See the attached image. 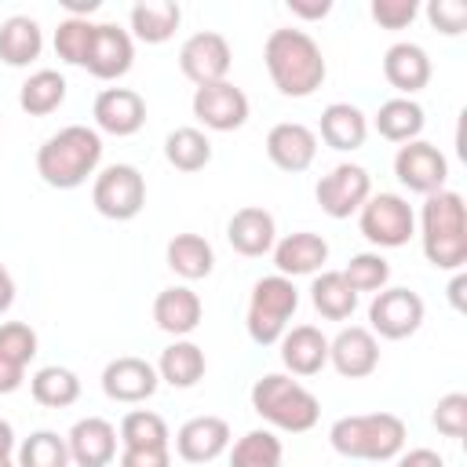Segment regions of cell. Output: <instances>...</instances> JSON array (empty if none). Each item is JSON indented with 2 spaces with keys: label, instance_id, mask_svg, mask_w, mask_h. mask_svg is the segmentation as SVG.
Returning <instances> with one entry per match:
<instances>
[{
  "label": "cell",
  "instance_id": "obj_1",
  "mask_svg": "<svg viewBox=\"0 0 467 467\" xmlns=\"http://www.w3.org/2000/svg\"><path fill=\"white\" fill-rule=\"evenodd\" d=\"M263 62H266V73H270L274 88L285 99H306V95H314L325 84V73H328L317 40L306 29H292V26L274 29L266 36Z\"/></svg>",
  "mask_w": 467,
  "mask_h": 467
},
{
  "label": "cell",
  "instance_id": "obj_2",
  "mask_svg": "<svg viewBox=\"0 0 467 467\" xmlns=\"http://www.w3.org/2000/svg\"><path fill=\"white\" fill-rule=\"evenodd\" d=\"M99 161H102V135L88 124H69L40 142L36 175L51 190H77L95 175Z\"/></svg>",
  "mask_w": 467,
  "mask_h": 467
},
{
  "label": "cell",
  "instance_id": "obj_3",
  "mask_svg": "<svg viewBox=\"0 0 467 467\" xmlns=\"http://www.w3.org/2000/svg\"><path fill=\"white\" fill-rule=\"evenodd\" d=\"M420 244L434 270H463L467 263V212L456 190L427 193L420 208Z\"/></svg>",
  "mask_w": 467,
  "mask_h": 467
},
{
  "label": "cell",
  "instance_id": "obj_4",
  "mask_svg": "<svg viewBox=\"0 0 467 467\" xmlns=\"http://www.w3.org/2000/svg\"><path fill=\"white\" fill-rule=\"evenodd\" d=\"M328 445L347 460L387 463L405 449V420L394 416V412L339 416L328 427Z\"/></svg>",
  "mask_w": 467,
  "mask_h": 467
},
{
  "label": "cell",
  "instance_id": "obj_5",
  "mask_svg": "<svg viewBox=\"0 0 467 467\" xmlns=\"http://www.w3.org/2000/svg\"><path fill=\"white\" fill-rule=\"evenodd\" d=\"M252 409L277 431L288 434H303L317 423L321 416V401L292 376L285 372H266L252 383Z\"/></svg>",
  "mask_w": 467,
  "mask_h": 467
},
{
  "label": "cell",
  "instance_id": "obj_6",
  "mask_svg": "<svg viewBox=\"0 0 467 467\" xmlns=\"http://www.w3.org/2000/svg\"><path fill=\"white\" fill-rule=\"evenodd\" d=\"M296 306H299V288L292 285V277H281V274L259 277L252 285L248 317H244V328H248L252 343H259V347L277 343L288 332V321H292Z\"/></svg>",
  "mask_w": 467,
  "mask_h": 467
},
{
  "label": "cell",
  "instance_id": "obj_7",
  "mask_svg": "<svg viewBox=\"0 0 467 467\" xmlns=\"http://www.w3.org/2000/svg\"><path fill=\"white\" fill-rule=\"evenodd\" d=\"M91 204L113 223H128L146 208V179L135 164H109L95 175Z\"/></svg>",
  "mask_w": 467,
  "mask_h": 467
},
{
  "label": "cell",
  "instance_id": "obj_8",
  "mask_svg": "<svg viewBox=\"0 0 467 467\" xmlns=\"http://www.w3.org/2000/svg\"><path fill=\"white\" fill-rule=\"evenodd\" d=\"M361 237L376 248H401L416 234V212L398 193H372L358 212Z\"/></svg>",
  "mask_w": 467,
  "mask_h": 467
},
{
  "label": "cell",
  "instance_id": "obj_9",
  "mask_svg": "<svg viewBox=\"0 0 467 467\" xmlns=\"http://www.w3.org/2000/svg\"><path fill=\"white\" fill-rule=\"evenodd\" d=\"M423 325V299L412 288H379L368 303V332L379 339H409Z\"/></svg>",
  "mask_w": 467,
  "mask_h": 467
},
{
  "label": "cell",
  "instance_id": "obj_10",
  "mask_svg": "<svg viewBox=\"0 0 467 467\" xmlns=\"http://www.w3.org/2000/svg\"><path fill=\"white\" fill-rule=\"evenodd\" d=\"M314 197H317V204H321L325 215L350 219L372 197V175L361 164H336L328 175L317 179Z\"/></svg>",
  "mask_w": 467,
  "mask_h": 467
},
{
  "label": "cell",
  "instance_id": "obj_11",
  "mask_svg": "<svg viewBox=\"0 0 467 467\" xmlns=\"http://www.w3.org/2000/svg\"><path fill=\"white\" fill-rule=\"evenodd\" d=\"M230 62H234V51H230L226 36L215 33V29H201V33L186 36L182 47H179V69H182V77L193 80L197 88L226 80Z\"/></svg>",
  "mask_w": 467,
  "mask_h": 467
},
{
  "label": "cell",
  "instance_id": "obj_12",
  "mask_svg": "<svg viewBox=\"0 0 467 467\" xmlns=\"http://www.w3.org/2000/svg\"><path fill=\"white\" fill-rule=\"evenodd\" d=\"M394 175H398V182H401L405 190L427 197V193L445 190L449 161H445V153H441L438 146L416 139V142L398 146V153H394Z\"/></svg>",
  "mask_w": 467,
  "mask_h": 467
},
{
  "label": "cell",
  "instance_id": "obj_13",
  "mask_svg": "<svg viewBox=\"0 0 467 467\" xmlns=\"http://www.w3.org/2000/svg\"><path fill=\"white\" fill-rule=\"evenodd\" d=\"M190 106H193V117L212 131H237L248 120V95L230 80L197 88Z\"/></svg>",
  "mask_w": 467,
  "mask_h": 467
},
{
  "label": "cell",
  "instance_id": "obj_14",
  "mask_svg": "<svg viewBox=\"0 0 467 467\" xmlns=\"http://www.w3.org/2000/svg\"><path fill=\"white\" fill-rule=\"evenodd\" d=\"M157 387H161V376H157V368H153L146 358L124 354V358H113V361L102 368V394H106L109 401L139 405V401L153 398Z\"/></svg>",
  "mask_w": 467,
  "mask_h": 467
},
{
  "label": "cell",
  "instance_id": "obj_15",
  "mask_svg": "<svg viewBox=\"0 0 467 467\" xmlns=\"http://www.w3.org/2000/svg\"><path fill=\"white\" fill-rule=\"evenodd\" d=\"M131 62H135L131 33L113 26V22H99L95 36H91V47H88V58H84V69L99 80H117L131 69Z\"/></svg>",
  "mask_w": 467,
  "mask_h": 467
},
{
  "label": "cell",
  "instance_id": "obj_16",
  "mask_svg": "<svg viewBox=\"0 0 467 467\" xmlns=\"http://www.w3.org/2000/svg\"><path fill=\"white\" fill-rule=\"evenodd\" d=\"M91 117H95V131L128 139V135L142 131V124H146V99L131 88H106L95 95Z\"/></svg>",
  "mask_w": 467,
  "mask_h": 467
},
{
  "label": "cell",
  "instance_id": "obj_17",
  "mask_svg": "<svg viewBox=\"0 0 467 467\" xmlns=\"http://www.w3.org/2000/svg\"><path fill=\"white\" fill-rule=\"evenodd\" d=\"M328 361L343 379H365L379 368V343L365 325L339 328V336L328 339Z\"/></svg>",
  "mask_w": 467,
  "mask_h": 467
},
{
  "label": "cell",
  "instance_id": "obj_18",
  "mask_svg": "<svg viewBox=\"0 0 467 467\" xmlns=\"http://www.w3.org/2000/svg\"><path fill=\"white\" fill-rule=\"evenodd\" d=\"M230 449V423L223 416H193L175 431V452L186 463H212Z\"/></svg>",
  "mask_w": 467,
  "mask_h": 467
},
{
  "label": "cell",
  "instance_id": "obj_19",
  "mask_svg": "<svg viewBox=\"0 0 467 467\" xmlns=\"http://www.w3.org/2000/svg\"><path fill=\"white\" fill-rule=\"evenodd\" d=\"M117 427L102 416H84L69 427L66 445H69V460L77 467H109L117 456Z\"/></svg>",
  "mask_w": 467,
  "mask_h": 467
},
{
  "label": "cell",
  "instance_id": "obj_20",
  "mask_svg": "<svg viewBox=\"0 0 467 467\" xmlns=\"http://www.w3.org/2000/svg\"><path fill=\"white\" fill-rule=\"evenodd\" d=\"M266 157L281 171H306L317 157V135L299 120H281L266 131Z\"/></svg>",
  "mask_w": 467,
  "mask_h": 467
},
{
  "label": "cell",
  "instance_id": "obj_21",
  "mask_svg": "<svg viewBox=\"0 0 467 467\" xmlns=\"http://www.w3.org/2000/svg\"><path fill=\"white\" fill-rule=\"evenodd\" d=\"M226 241L237 255L244 259H259L266 252H274L277 244V223L266 208L259 204H248V208H237L226 223Z\"/></svg>",
  "mask_w": 467,
  "mask_h": 467
},
{
  "label": "cell",
  "instance_id": "obj_22",
  "mask_svg": "<svg viewBox=\"0 0 467 467\" xmlns=\"http://www.w3.org/2000/svg\"><path fill=\"white\" fill-rule=\"evenodd\" d=\"M328 263V241L314 230H296L274 244V266L281 277L317 274Z\"/></svg>",
  "mask_w": 467,
  "mask_h": 467
},
{
  "label": "cell",
  "instance_id": "obj_23",
  "mask_svg": "<svg viewBox=\"0 0 467 467\" xmlns=\"http://www.w3.org/2000/svg\"><path fill=\"white\" fill-rule=\"evenodd\" d=\"M431 55L420 44H390L383 55V77L394 91H401V99H409L412 91H423L431 84Z\"/></svg>",
  "mask_w": 467,
  "mask_h": 467
},
{
  "label": "cell",
  "instance_id": "obj_24",
  "mask_svg": "<svg viewBox=\"0 0 467 467\" xmlns=\"http://www.w3.org/2000/svg\"><path fill=\"white\" fill-rule=\"evenodd\" d=\"M201 314H204L201 296L193 288H186V285L161 288L157 299H153V321H157V328L168 332V336H175V339L190 336L201 325Z\"/></svg>",
  "mask_w": 467,
  "mask_h": 467
},
{
  "label": "cell",
  "instance_id": "obj_25",
  "mask_svg": "<svg viewBox=\"0 0 467 467\" xmlns=\"http://www.w3.org/2000/svg\"><path fill=\"white\" fill-rule=\"evenodd\" d=\"M277 343H281V365L292 376H317L328 365V339L314 325H296Z\"/></svg>",
  "mask_w": 467,
  "mask_h": 467
},
{
  "label": "cell",
  "instance_id": "obj_26",
  "mask_svg": "<svg viewBox=\"0 0 467 467\" xmlns=\"http://www.w3.org/2000/svg\"><path fill=\"white\" fill-rule=\"evenodd\" d=\"M44 51V33L36 26V18L29 15H11L0 22V62L11 69H22L29 62H36Z\"/></svg>",
  "mask_w": 467,
  "mask_h": 467
},
{
  "label": "cell",
  "instance_id": "obj_27",
  "mask_svg": "<svg viewBox=\"0 0 467 467\" xmlns=\"http://www.w3.org/2000/svg\"><path fill=\"white\" fill-rule=\"evenodd\" d=\"M368 139V120L358 106L350 102H332L321 109V142L347 153V150H361Z\"/></svg>",
  "mask_w": 467,
  "mask_h": 467
},
{
  "label": "cell",
  "instance_id": "obj_28",
  "mask_svg": "<svg viewBox=\"0 0 467 467\" xmlns=\"http://www.w3.org/2000/svg\"><path fill=\"white\" fill-rule=\"evenodd\" d=\"M131 22V36L142 44H164L175 36L179 22H182V7L175 0H142L131 7L128 15Z\"/></svg>",
  "mask_w": 467,
  "mask_h": 467
},
{
  "label": "cell",
  "instance_id": "obj_29",
  "mask_svg": "<svg viewBox=\"0 0 467 467\" xmlns=\"http://www.w3.org/2000/svg\"><path fill=\"white\" fill-rule=\"evenodd\" d=\"M153 368H157V376H161L168 387L186 390V387H197V383L204 379L208 361H204V350H201L197 343H190V339H175L171 347L161 350V361H157Z\"/></svg>",
  "mask_w": 467,
  "mask_h": 467
},
{
  "label": "cell",
  "instance_id": "obj_30",
  "mask_svg": "<svg viewBox=\"0 0 467 467\" xmlns=\"http://www.w3.org/2000/svg\"><path fill=\"white\" fill-rule=\"evenodd\" d=\"M423 124H427V117H423V106L420 102H412V99H387L379 109H376V117H372V128L387 139V142H416L420 139V131H423Z\"/></svg>",
  "mask_w": 467,
  "mask_h": 467
},
{
  "label": "cell",
  "instance_id": "obj_31",
  "mask_svg": "<svg viewBox=\"0 0 467 467\" xmlns=\"http://www.w3.org/2000/svg\"><path fill=\"white\" fill-rule=\"evenodd\" d=\"M164 259L182 281H201L215 270V252L201 234H175L164 248Z\"/></svg>",
  "mask_w": 467,
  "mask_h": 467
},
{
  "label": "cell",
  "instance_id": "obj_32",
  "mask_svg": "<svg viewBox=\"0 0 467 467\" xmlns=\"http://www.w3.org/2000/svg\"><path fill=\"white\" fill-rule=\"evenodd\" d=\"M310 303L321 317L328 321H347L354 310H358V292L343 281L339 270H321L310 285Z\"/></svg>",
  "mask_w": 467,
  "mask_h": 467
},
{
  "label": "cell",
  "instance_id": "obj_33",
  "mask_svg": "<svg viewBox=\"0 0 467 467\" xmlns=\"http://www.w3.org/2000/svg\"><path fill=\"white\" fill-rule=\"evenodd\" d=\"M29 394H33V401L44 405V409H69V405L80 398V379H77L73 368L44 365V368L33 372Z\"/></svg>",
  "mask_w": 467,
  "mask_h": 467
},
{
  "label": "cell",
  "instance_id": "obj_34",
  "mask_svg": "<svg viewBox=\"0 0 467 467\" xmlns=\"http://www.w3.org/2000/svg\"><path fill=\"white\" fill-rule=\"evenodd\" d=\"M66 102V77L58 69H36L18 91V106L29 117H47Z\"/></svg>",
  "mask_w": 467,
  "mask_h": 467
},
{
  "label": "cell",
  "instance_id": "obj_35",
  "mask_svg": "<svg viewBox=\"0 0 467 467\" xmlns=\"http://www.w3.org/2000/svg\"><path fill=\"white\" fill-rule=\"evenodd\" d=\"M164 157L175 171H201L212 164V142L201 128H175L164 139Z\"/></svg>",
  "mask_w": 467,
  "mask_h": 467
},
{
  "label": "cell",
  "instance_id": "obj_36",
  "mask_svg": "<svg viewBox=\"0 0 467 467\" xmlns=\"http://www.w3.org/2000/svg\"><path fill=\"white\" fill-rule=\"evenodd\" d=\"M117 438H120L124 449H168V441H171L164 416H157L150 409H131L120 420Z\"/></svg>",
  "mask_w": 467,
  "mask_h": 467
},
{
  "label": "cell",
  "instance_id": "obj_37",
  "mask_svg": "<svg viewBox=\"0 0 467 467\" xmlns=\"http://www.w3.org/2000/svg\"><path fill=\"white\" fill-rule=\"evenodd\" d=\"M285 445L274 431H248L234 441L230 467H285Z\"/></svg>",
  "mask_w": 467,
  "mask_h": 467
},
{
  "label": "cell",
  "instance_id": "obj_38",
  "mask_svg": "<svg viewBox=\"0 0 467 467\" xmlns=\"http://www.w3.org/2000/svg\"><path fill=\"white\" fill-rule=\"evenodd\" d=\"M69 445L55 431H33L18 445V467H69Z\"/></svg>",
  "mask_w": 467,
  "mask_h": 467
},
{
  "label": "cell",
  "instance_id": "obj_39",
  "mask_svg": "<svg viewBox=\"0 0 467 467\" xmlns=\"http://www.w3.org/2000/svg\"><path fill=\"white\" fill-rule=\"evenodd\" d=\"M339 274L354 292H372L376 296L390 281V263L379 252H358V255H350L347 270H339Z\"/></svg>",
  "mask_w": 467,
  "mask_h": 467
},
{
  "label": "cell",
  "instance_id": "obj_40",
  "mask_svg": "<svg viewBox=\"0 0 467 467\" xmlns=\"http://www.w3.org/2000/svg\"><path fill=\"white\" fill-rule=\"evenodd\" d=\"M91 36H95V22H88V18H62L58 29H55V55L66 66H84Z\"/></svg>",
  "mask_w": 467,
  "mask_h": 467
},
{
  "label": "cell",
  "instance_id": "obj_41",
  "mask_svg": "<svg viewBox=\"0 0 467 467\" xmlns=\"http://www.w3.org/2000/svg\"><path fill=\"white\" fill-rule=\"evenodd\" d=\"M0 358L15 361L18 368H26L36 358V332L26 321H7L0 325Z\"/></svg>",
  "mask_w": 467,
  "mask_h": 467
},
{
  "label": "cell",
  "instance_id": "obj_42",
  "mask_svg": "<svg viewBox=\"0 0 467 467\" xmlns=\"http://www.w3.org/2000/svg\"><path fill=\"white\" fill-rule=\"evenodd\" d=\"M434 427L445 438H463L467 434V394L452 390V394L438 398V405H434Z\"/></svg>",
  "mask_w": 467,
  "mask_h": 467
},
{
  "label": "cell",
  "instance_id": "obj_43",
  "mask_svg": "<svg viewBox=\"0 0 467 467\" xmlns=\"http://www.w3.org/2000/svg\"><path fill=\"white\" fill-rule=\"evenodd\" d=\"M427 18L438 33L445 36H460L467 29V4L463 0H431L427 4Z\"/></svg>",
  "mask_w": 467,
  "mask_h": 467
},
{
  "label": "cell",
  "instance_id": "obj_44",
  "mask_svg": "<svg viewBox=\"0 0 467 467\" xmlns=\"http://www.w3.org/2000/svg\"><path fill=\"white\" fill-rule=\"evenodd\" d=\"M368 11L379 22V29H405L420 15V4L416 0H372Z\"/></svg>",
  "mask_w": 467,
  "mask_h": 467
},
{
  "label": "cell",
  "instance_id": "obj_45",
  "mask_svg": "<svg viewBox=\"0 0 467 467\" xmlns=\"http://www.w3.org/2000/svg\"><path fill=\"white\" fill-rule=\"evenodd\" d=\"M117 467H171L168 449H120Z\"/></svg>",
  "mask_w": 467,
  "mask_h": 467
},
{
  "label": "cell",
  "instance_id": "obj_46",
  "mask_svg": "<svg viewBox=\"0 0 467 467\" xmlns=\"http://www.w3.org/2000/svg\"><path fill=\"white\" fill-rule=\"evenodd\" d=\"M394 460H398L394 467H445V460L434 449H409V452H398Z\"/></svg>",
  "mask_w": 467,
  "mask_h": 467
},
{
  "label": "cell",
  "instance_id": "obj_47",
  "mask_svg": "<svg viewBox=\"0 0 467 467\" xmlns=\"http://www.w3.org/2000/svg\"><path fill=\"white\" fill-rule=\"evenodd\" d=\"M288 11L296 18H306V22H317L332 11V0H288Z\"/></svg>",
  "mask_w": 467,
  "mask_h": 467
},
{
  "label": "cell",
  "instance_id": "obj_48",
  "mask_svg": "<svg viewBox=\"0 0 467 467\" xmlns=\"http://www.w3.org/2000/svg\"><path fill=\"white\" fill-rule=\"evenodd\" d=\"M22 379H26V368H18L15 361L0 358V394H15L22 387Z\"/></svg>",
  "mask_w": 467,
  "mask_h": 467
},
{
  "label": "cell",
  "instance_id": "obj_49",
  "mask_svg": "<svg viewBox=\"0 0 467 467\" xmlns=\"http://www.w3.org/2000/svg\"><path fill=\"white\" fill-rule=\"evenodd\" d=\"M11 303H15V277H11V270L0 263V314H7Z\"/></svg>",
  "mask_w": 467,
  "mask_h": 467
},
{
  "label": "cell",
  "instance_id": "obj_50",
  "mask_svg": "<svg viewBox=\"0 0 467 467\" xmlns=\"http://www.w3.org/2000/svg\"><path fill=\"white\" fill-rule=\"evenodd\" d=\"M62 7L69 11L66 18H88L99 11V0H62Z\"/></svg>",
  "mask_w": 467,
  "mask_h": 467
},
{
  "label": "cell",
  "instance_id": "obj_51",
  "mask_svg": "<svg viewBox=\"0 0 467 467\" xmlns=\"http://www.w3.org/2000/svg\"><path fill=\"white\" fill-rule=\"evenodd\" d=\"M15 452V427L7 420H0V460H7Z\"/></svg>",
  "mask_w": 467,
  "mask_h": 467
},
{
  "label": "cell",
  "instance_id": "obj_52",
  "mask_svg": "<svg viewBox=\"0 0 467 467\" xmlns=\"http://www.w3.org/2000/svg\"><path fill=\"white\" fill-rule=\"evenodd\" d=\"M463 288H467V277L456 270V277H452V285H449V303H452L456 310H463Z\"/></svg>",
  "mask_w": 467,
  "mask_h": 467
},
{
  "label": "cell",
  "instance_id": "obj_53",
  "mask_svg": "<svg viewBox=\"0 0 467 467\" xmlns=\"http://www.w3.org/2000/svg\"><path fill=\"white\" fill-rule=\"evenodd\" d=\"M0 467H18V463H11V456H7V460H0Z\"/></svg>",
  "mask_w": 467,
  "mask_h": 467
}]
</instances>
